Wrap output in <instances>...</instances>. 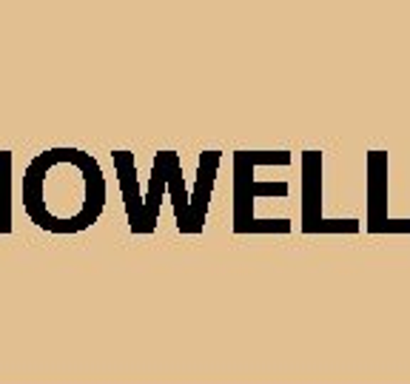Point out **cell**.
I'll list each match as a JSON object with an SVG mask.
<instances>
[{"label": "cell", "mask_w": 410, "mask_h": 384, "mask_svg": "<svg viewBox=\"0 0 410 384\" xmlns=\"http://www.w3.org/2000/svg\"><path fill=\"white\" fill-rule=\"evenodd\" d=\"M106 197L97 162L74 148H55L40 154L23 179V203L29 217L49 231L89 228Z\"/></svg>", "instance_id": "6da1fadb"}]
</instances>
